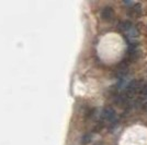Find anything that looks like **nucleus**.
<instances>
[{"mask_svg": "<svg viewBox=\"0 0 147 145\" xmlns=\"http://www.w3.org/2000/svg\"><path fill=\"white\" fill-rule=\"evenodd\" d=\"M119 26H120V30L122 31L123 33H125L129 38H133V37L137 36V32L135 30V27L129 21H123V22L120 23Z\"/></svg>", "mask_w": 147, "mask_h": 145, "instance_id": "f03ea898", "label": "nucleus"}, {"mask_svg": "<svg viewBox=\"0 0 147 145\" xmlns=\"http://www.w3.org/2000/svg\"><path fill=\"white\" fill-rule=\"evenodd\" d=\"M140 96H147V82L143 81L141 90H140Z\"/></svg>", "mask_w": 147, "mask_h": 145, "instance_id": "39448f33", "label": "nucleus"}, {"mask_svg": "<svg viewBox=\"0 0 147 145\" xmlns=\"http://www.w3.org/2000/svg\"><path fill=\"white\" fill-rule=\"evenodd\" d=\"M91 142V134H85L81 139V144L82 145H87Z\"/></svg>", "mask_w": 147, "mask_h": 145, "instance_id": "423d86ee", "label": "nucleus"}, {"mask_svg": "<svg viewBox=\"0 0 147 145\" xmlns=\"http://www.w3.org/2000/svg\"><path fill=\"white\" fill-rule=\"evenodd\" d=\"M114 15H115V13H114V10L112 7H104L101 11V19L105 22L112 21L114 19Z\"/></svg>", "mask_w": 147, "mask_h": 145, "instance_id": "7ed1b4c3", "label": "nucleus"}, {"mask_svg": "<svg viewBox=\"0 0 147 145\" xmlns=\"http://www.w3.org/2000/svg\"><path fill=\"white\" fill-rule=\"evenodd\" d=\"M142 13V9H141V5H135L132 8H129V14L132 17V18H138Z\"/></svg>", "mask_w": 147, "mask_h": 145, "instance_id": "20e7f679", "label": "nucleus"}, {"mask_svg": "<svg viewBox=\"0 0 147 145\" xmlns=\"http://www.w3.org/2000/svg\"><path fill=\"white\" fill-rule=\"evenodd\" d=\"M115 117H117V115H115L114 109L111 108V107H107V108H104L103 110H102L99 122H101V123H103V124L112 123V122L115 121Z\"/></svg>", "mask_w": 147, "mask_h": 145, "instance_id": "f257e3e1", "label": "nucleus"}, {"mask_svg": "<svg viewBox=\"0 0 147 145\" xmlns=\"http://www.w3.org/2000/svg\"><path fill=\"white\" fill-rule=\"evenodd\" d=\"M144 109L147 111V102H145V103H144Z\"/></svg>", "mask_w": 147, "mask_h": 145, "instance_id": "0eeeda50", "label": "nucleus"}]
</instances>
